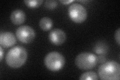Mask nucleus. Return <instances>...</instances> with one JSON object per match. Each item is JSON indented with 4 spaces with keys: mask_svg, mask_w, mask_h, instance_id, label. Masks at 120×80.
<instances>
[{
    "mask_svg": "<svg viewBox=\"0 0 120 80\" xmlns=\"http://www.w3.org/2000/svg\"><path fill=\"white\" fill-rule=\"evenodd\" d=\"M27 52L25 48L16 46L11 48L6 56V62L10 67L18 69L23 66L27 61Z\"/></svg>",
    "mask_w": 120,
    "mask_h": 80,
    "instance_id": "f257e3e1",
    "label": "nucleus"
},
{
    "mask_svg": "<svg viewBox=\"0 0 120 80\" xmlns=\"http://www.w3.org/2000/svg\"><path fill=\"white\" fill-rule=\"evenodd\" d=\"M98 75L100 78L103 80H119L120 64L114 61L105 62L99 67Z\"/></svg>",
    "mask_w": 120,
    "mask_h": 80,
    "instance_id": "f03ea898",
    "label": "nucleus"
},
{
    "mask_svg": "<svg viewBox=\"0 0 120 80\" xmlns=\"http://www.w3.org/2000/svg\"><path fill=\"white\" fill-rule=\"evenodd\" d=\"M44 64L48 70L57 72L61 70L64 67L65 59L60 53L56 51L51 52L45 57Z\"/></svg>",
    "mask_w": 120,
    "mask_h": 80,
    "instance_id": "7ed1b4c3",
    "label": "nucleus"
},
{
    "mask_svg": "<svg viewBox=\"0 0 120 80\" xmlns=\"http://www.w3.org/2000/svg\"><path fill=\"white\" fill-rule=\"evenodd\" d=\"M76 66L82 70H91L97 65L98 57L91 53H82L75 58Z\"/></svg>",
    "mask_w": 120,
    "mask_h": 80,
    "instance_id": "20e7f679",
    "label": "nucleus"
},
{
    "mask_svg": "<svg viewBox=\"0 0 120 80\" xmlns=\"http://www.w3.org/2000/svg\"><path fill=\"white\" fill-rule=\"evenodd\" d=\"M69 16L72 21L77 24L83 23L87 18V11L85 8L79 3L71 4L68 9Z\"/></svg>",
    "mask_w": 120,
    "mask_h": 80,
    "instance_id": "39448f33",
    "label": "nucleus"
},
{
    "mask_svg": "<svg viewBox=\"0 0 120 80\" xmlns=\"http://www.w3.org/2000/svg\"><path fill=\"white\" fill-rule=\"evenodd\" d=\"M17 39L22 43L29 44L32 42L36 37L35 32L31 27L27 25L21 26L16 32Z\"/></svg>",
    "mask_w": 120,
    "mask_h": 80,
    "instance_id": "423d86ee",
    "label": "nucleus"
},
{
    "mask_svg": "<svg viewBox=\"0 0 120 80\" xmlns=\"http://www.w3.org/2000/svg\"><path fill=\"white\" fill-rule=\"evenodd\" d=\"M49 39L51 42L55 45L60 46L65 43L66 35L65 32L60 29H54L50 32Z\"/></svg>",
    "mask_w": 120,
    "mask_h": 80,
    "instance_id": "0eeeda50",
    "label": "nucleus"
},
{
    "mask_svg": "<svg viewBox=\"0 0 120 80\" xmlns=\"http://www.w3.org/2000/svg\"><path fill=\"white\" fill-rule=\"evenodd\" d=\"M17 42L16 37L10 32L1 33L0 35V44L4 48H10L13 46Z\"/></svg>",
    "mask_w": 120,
    "mask_h": 80,
    "instance_id": "6e6552de",
    "label": "nucleus"
},
{
    "mask_svg": "<svg viewBox=\"0 0 120 80\" xmlns=\"http://www.w3.org/2000/svg\"><path fill=\"white\" fill-rule=\"evenodd\" d=\"M26 19V14L23 11L17 9L13 11L11 14L10 20L15 25H21L24 23Z\"/></svg>",
    "mask_w": 120,
    "mask_h": 80,
    "instance_id": "1a4fd4ad",
    "label": "nucleus"
},
{
    "mask_svg": "<svg viewBox=\"0 0 120 80\" xmlns=\"http://www.w3.org/2000/svg\"><path fill=\"white\" fill-rule=\"evenodd\" d=\"M39 26L44 31H49L53 27V22L50 18L45 17L40 20Z\"/></svg>",
    "mask_w": 120,
    "mask_h": 80,
    "instance_id": "9d476101",
    "label": "nucleus"
},
{
    "mask_svg": "<svg viewBox=\"0 0 120 80\" xmlns=\"http://www.w3.org/2000/svg\"><path fill=\"white\" fill-rule=\"evenodd\" d=\"M81 80H98V76L95 72L93 71H88L82 73L79 78Z\"/></svg>",
    "mask_w": 120,
    "mask_h": 80,
    "instance_id": "9b49d317",
    "label": "nucleus"
},
{
    "mask_svg": "<svg viewBox=\"0 0 120 80\" xmlns=\"http://www.w3.org/2000/svg\"><path fill=\"white\" fill-rule=\"evenodd\" d=\"M25 5L30 8H37L43 3V0H26L24 1Z\"/></svg>",
    "mask_w": 120,
    "mask_h": 80,
    "instance_id": "f8f14e48",
    "label": "nucleus"
},
{
    "mask_svg": "<svg viewBox=\"0 0 120 80\" xmlns=\"http://www.w3.org/2000/svg\"><path fill=\"white\" fill-rule=\"evenodd\" d=\"M58 6V2L54 0H47L45 2V7L49 10H53Z\"/></svg>",
    "mask_w": 120,
    "mask_h": 80,
    "instance_id": "ddd939ff",
    "label": "nucleus"
},
{
    "mask_svg": "<svg viewBox=\"0 0 120 80\" xmlns=\"http://www.w3.org/2000/svg\"><path fill=\"white\" fill-rule=\"evenodd\" d=\"M94 51L98 54L102 55L107 53V48H105V46L102 45H98L96 46V47H95Z\"/></svg>",
    "mask_w": 120,
    "mask_h": 80,
    "instance_id": "4468645a",
    "label": "nucleus"
},
{
    "mask_svg": "<svg viewBox=\"0 0 120 80\" xmlns=\"http://www.w3.org/2000/svg\"><path fill=\"white\" fill-rule=\"evenodd\" d=\"M120 28H118L117 30H116L115 33V39L116 41L117 42V44L119 46H120Z\"/></svg>",
    "mask_w": 120,
    "mask_h": 80,
    "instance_id": "2eb2a0df",
    "label": "nucleus"
},
{
    "mask_svg": "<svg viewBox=\"0 0 120 80\" xmlns=\"http://www.w3.org/2000/svg\"><path fill=\"white\" fill-rule=\"evenodd\" d=\"M106 58H105V57L103 55H101L98 57V62L99 63H104L106 62Z\"/></svg>",
    "mask_w": 120,
    "mask_h": 80,
    "instance_id": "dca6fc26",
    "label": "nucleus"
},
{
    "mask_svg": "<svg viewBox=\"0 0 120 80\" xmlns=\"http://www.w3.org/2000/svg\"><path fill=\"white\" fill-rule=\"evenodd\" d=\"M74 1L73 0H63V1H60V2L61 3H62L63 4H64V5H67V4H69L73 2Z\"/></svg>",
    "mask_w": 120,
    "mask_h": 80,
    "instance_id": "f3484780",
    "label": "nucleus"
},
{
    "mask_svg": "<svg viewBox=\"0 0 120 80\" xmlns=\"http://www.w3.org/2000/svg\"><path fill=\"white\" fill-rule=\"evenodd\" d=\"M3 57V48L2 46H1L0 47V61H1V62L2 61Z\"/></svg>",
    "mask_w": 120,
    "mask_h": 80,
    "instance_id": "a211bd4d",
    "label": "nucleus"
}]
</instances>
